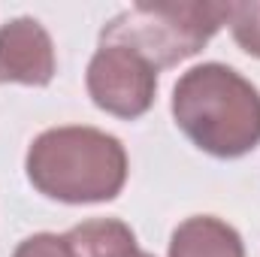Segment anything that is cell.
Instances as JSON below:
<instances>
[{
	"instance_id": "1",
	"label": "cell",
	"mask_w": 260,
	"mask_h": 257,
	"mask_svg": "<svg viewBox=\"0 0 260 257\" xmlns=\"http://www.w3.org/2000/svg\"><path fill=\"white\" fill-rule=\"evenodd\" d=\"M34 191L67 206L109 203L127 185L130 160L118 136L88 124L43 130L24 154Z\"/></svg>"
},
{
	"instance_id": "2",
	"label": "cell",
	"mask_w": 260,
	"mask_h": 257,
	"mask_svg": "<svg viewBox=\"0 0 260 257\" xmlns=\"http://www.w3.org/2000/svg\"><path fill=\"white\" fill-rule=\"evenodd\" d=\"M170 109L176 127L212 157L236 160L260 145V91L227 64L209 61L182 73Z\"/></svg>"
},
{
	"instance_id": "3",
	"label": "cell",
	"mask_w": 260,
	"mask_h": 257,
	"mask_svg": "<svg viewBox=\"0 0 260 257\" xmlns=\"http://www.w3.org/2000/svg\"><path fill=\"white\" fill-rule=\"evenodd\" d=\"M227 9L230 3L209 0L133 3L103 24L100 43L133 49L160 73L200 55L209 40L227 24Z\"/></svg>"
},
{
	"instance_id": "4",
	"label": "cell",
	"mask_w": 260,
	"mask_h": 257,
	"mask_svg": "<svg viewBox=\"0 0 260 257\" xmlns=\"http://www.w3.org/2000/svg\"><path fill=\"white\" fill-rule=\"evenodd\" d=\"M85 88L97 109L133 121L154 106L157 70L133 49L100 43L85 70Z\"/></svg>"
},
{
	"instance_id": "5",
	"label": "cell",
	"mask_w": 260,
	"mask_h": 257,
	"mask_svg": "<svg viewBox=\"0 0 260 257\" xmlns=\"http://www.w3.org/2000/svg\"><path fill=\"white\" fill-rule=\"evenodd\" d=\"M58 58L52 34L30 15L0 24V85L46 88L55 79Z\"/></svg>"
},
{
	"instance_id": "6",
	"label": "cell",
	"mask_w": 260,
	"mask_h": 257,
	"mask_svg": "<svg viewBox=\"0 0 260 257\" xmlns=\"http://www.w3.org/2000/svg\"><path fill=\"white\" fill-rule=\"evenodd\" d=\"M167 257H245V242L227 221L191 215L173 230Z\"/></svg>"
},
{
	"instance_id": "7",
	"label": "cell",
	"mask_w": 260,
	"mask_h": 257,
	"mask_svg": "<svg viewBox=\"0 0 260 257\" xmlns=\"http://www.w3.org/2000/svg\"><path fill=\"white\" fill-rule=\"evenodd\" d=\"M76 257H136V233L118 218H91L64 233Z\"/></svg>"
},
{
	"instance_id": "8",
	"label": "cell",
	"mask_w": 260,
	"mask_h": 257,
	"mask_svg": "<svg viewBox=\"0 0 260 257\" xmlns=\"http://www.w3.org/2000/svg\"><path fill=\"white\" fill-rule=\"evenodd\" d=\"M227 24H230V34H233L236 46L245 55L260 58V0H236V3H230Z\"/></svg>"
},
{
	"instance_id": "9",
	"label": "cell",
	"mask_w": 260,
	"mask_h": 257,
	"mask_svg": "<svg viewBox=\"0 0 260 257\" xmlns=\"http://www.w3.org/2000/svg\"><path fill=\"white\" fill-rule=\"evenodd\" d=\"M12 257H76V251L67 242V236H58V233H34V236L21 239L15 245Z\"/></svg>"
},
{
	"instance_id": "10",
	"label": "cell",
	"mask_w": 260,
	"mask_h": 257,
	"mask_svg": "<svg viewBox=\"0 0 260 257\" xmlns=\"http://www.w3.org/2000/svg\"><path fill=\"white\" fill-rule=\"evenodd\" d=\"M136 257H154V254H148V251H139V254H136Z\"/></svg>"
}]
</instances>
